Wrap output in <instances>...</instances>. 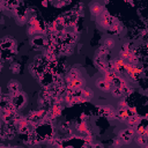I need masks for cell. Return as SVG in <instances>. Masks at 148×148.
<instances>
[{
    "instance_id": "cell-1",
    "label": "cell",
    "mask_w": 148,
    "mask_h": 148,
    "mask_svg": "<svg viewBox=\"0 0 148 148\" xmlns=\"http://www.w3.org/2000/svg\"><path fill=\"white\" fill-rule=\"evenodd\" d=\"M28 102V96L25 95V92H23L22 90L18 92H13V97H12V103L14 104V106L20 111L21 109H23L27 105Z\"/></svg>"
},
{
    "instance_id": "cell-2",
    "label": "cell",
    "mask_w": 148,
    "mask_h": 148,
    "mask_svg": "<svg viewBox=\"0 0 148 148\" xmlns=\"http://www.w3.org/2000/svg\"><path fill=\"white\" fill-rule=\"evenodd\" d=\"M0 43H1V50H3V51H9L12 47L17 45L16 39L13 38L12 36H5V37L0 38Z\"/></svg>"
},
{
    "instance_id": "cell-3",
    "label": "cell",
    "mask_w": 148,
    "mask_h": 148,
    "mask_svg": "<svg viewBox=\"0 0 148 148\" xmlns=\"http://www.w3.org/2000/svg\"><path fill=\"white\" fill-rule=\"evenodd\" d=\"M95 84H96V87H97L99 90H102V91H110L111 88H112V82L109 81V80H106V79H104V77L97 79V80L95 81Z\"/></svg>"
},
{
    "instance_id": "cell-4",
    "label": "cell",
    "mask_w": 148,
    "mask_h": 148,
    "mask_svg": "<svg viewBox=\"0 0 148 148\" xmlns=\"http://www.w3.org/2000/svg\"><path fill=\"white\" fill-rule=\"evenodd\" d=\"M89 9H90L91 16L98 17V16L102 14V12L105 9V7H104L102 3H99V2H91V3L89 5Z\"/></svg>"
},
{
    "instance_id": "cell-5",
    "label": "cell",
    "mask_w": 148,
    "mask_h": 148,
    "mask_svg": "<svg viewBox=\"0 0 148 148\" xmlns=\"http://www.w3.org/2000/svg\"><path fill=\"white\" fill-rule=\"evenodd\" d=\"M7 89L10 91V92H18L21 91L22 89V86H21V82H18L17 80H9L8 83H7Z\"/></svg>"
},
{
    "instance_id": "cell-6",
    "label": "cell",
    "mask_w": 148,
    "mask_h": 148,
    "mask_svg": "<svg viewBox=\"0 0 148 148\" xmlns=\"http://www.w3.org/2000/svg\"><path fill=\"white\" fill-rule=\"evenodd\" d=\"M44 39H45V36L36 35L31 38L30 43H31L32 46H38L39 49H44Z\"/></svg>"
},
{
    "instance_id": "cell-7",
    "label": "cell",
    "mask_w": 148,
    "mask_h": 148,
    "mask_svg": "<svg viewBox=\"0 0 148 148\" xmlns=\"http://www.w3.org/2000/svg\"><path fill=\"white\" fill-rule=\"evenodd\" d=\"M67 75H68L73 81L79 80L80 77H82V75H81V71L79 69V67H77V66L71 67V68L68 69V72H67Z\"/></svg>"
},
{
    "instance_id": "cell-8",
    "label": "cell",
    "mask_w": 148,
    "mask_h": 148,
    "mask_svg": "<svg viewBox=\"0 0 148 148\" xmlns=\"http://www.w3.org/2000/svg\"><path fill=\"white\" fill-rule=\"evenodd\" d=\"M128 82L127 80L123 76V75H118L112 80V87H118V88H124L125 86H127Z\"/></svg>"
},
{
    "instance_id": "cell-9",
    "label": "cell",
    "mask_w": 148,
    "mask_h": 148,
    "mask_svg": "<svg viewBox=\"0 0 148 148\" xmlns=\"http://www.w3.org/2000/svg\"><path fill=\"white\" fill-rule=\"evenodd\" d=\"M81 97H82V99H83L84 102L91 101L92 97H94V91H92V89H91V88H88V87H84V88L82 89V91H81Z\"/></svg>"
},
{
    "instance_id": "cell-10",
    "label": "cell",
    "mask_w": 148,
    "mask_h": 148,
    "mask_svg": "<svg viewBox=\"0 0 148 148\" xmlns=\"http://www.w3.org/2000/svg\"><path fill=\"white\" fill-rule=\"evenodd\" d=\"M59 50H60V56H71L73 52H74V47L69 44H61L59 46Z\"/></svg>"
},
{
    "instance_id": "cell-11",
    "label": "cell",
    "mask_w": 148,
    "mask_h": 148,
    "mask_svg": "<svg viewBox=\"0 0 148 148\" xmlns=\"http://www.w3.org/2000/svg\"><path fill=\"white\" fill-rule=\"evenodd\" d=\"M103 46L106 47V49H109V50H112V49L116 46V40H114L112 37H108V38L104 39Z\"/></svg>"
},
{
    "instance_id": "cell-12",
    "label": "cell",
    "mask_w": 148,
    "mask_h": 148,
    "mask_svg": "<svg viewBox=\"0 0 148 148\" xmlns=\"http://www.w3.org/2000/svg\"><path fill=\"white\" fill-rule=\"evenodd\" d=\"M110 52H111V50H109V49H106L104 46H99L97 49V51H96V56H101V57L106 58V56H109Z\"/></svg>"
},
{
    "instance_id": "cell-13",
    "label": "cell",
    "mask_w": 148,
    "mask_h": 148,
    "mask_svg": "<svg viewBox=\"0 0 148 148\" xmlns=\"http://www.w3.org/2000/svg\"><path fill=\"white\" fill-rule=\"evenodd\" d=\"M111 91V96L114 97V98H121L124 95H123V91H121V88H118V87H112V89L110 90Z\"/></svg>"
},
{
    "instance_id": "cell-14",
    "label": "cell",
    "mask_w": 148,
    "mask_h": 148,
    "mask_svg": "<svg viewBox=\"0 0 148 148\" xmlns=\"http://www.w3.org/2000/svg\"><path fill=\"white\" fill-rule=\"evenodd\" d=\"M50 110L52 111V113L54 114V117H59L61 114V110H62V105H52L50 108Z\"/></svg>"
},
{
    "instance_id": "cell-15",
    "label": "cell",
    "mask_w": 148,
    "mask_h": 148,
    "mask_svg": "<svg viewBox=\"0 0 148 148\" xmlns=\"http://www.w3.org/2000/svg\"><path fill=\"white\" fill-rule=\"evenodd\" d=\"M128 108V103H127V101L126 99H121V101H119L118 102V105H117V111H124V110H126Z\"/></svg>"
},
{
    "instance_id": "cell-16",
    "label": "cell",
    "mask_w": 148,
    "mask_h": 148,
    "mask_svg": "<svg viewBox=\"0 0 148 148\" xmlns=\"http://www.w3.org/2000/svg\"><path fill=\"white\" fill-rule=\"evenodd\" d=\"M15 21H16V23H17L18 25H24V24L27 23V21H28L27 14H25V15H18V16H16V17H15Z\"/></svg>"
},
{
    "instance_id": "cell-17",
    "label": "cell",
    "mask_w": 148,
    "mask_h": 148,
    "mask_svg": "<svg viewBox=\"0 0 148 148\" xmlns=\"http://www.w3.org/2000/svg\"><path fill=\"white\" fill-rule=\"evenodd\" d=\"M9 69L13 72V73H20V71H21V65L18 64V62H16V61H14V62H12L10 64V66H9Z\"/></svg>"
},
{
    "instance_id": "cell-18",
    "label": "cell",
    "mask_w": 148,
    "mask_h": 148,
    "mask_svg": "<svg viewBox=\"0 0 148 148\" xmlns=\"http://www.w3.org/2000/svg\"><path fill=\"white\" fill-rule=\"evenodd\" d=\"M123 145V142L120 141V139L119 138H116V139H113V141H112V147H114V148H120V146Z\"/></svg>"
},
{
    "instance_id": "cell-19",
    "label": "cell",
    "mask_w": 148,
    "mask_h": 148,
    "mask_svg": "<svg viewBox=\"0 0 148 148\" xmlns=\"http://www.w3.org/2000/svg\"><path fill=\"white\" fill-rule=\"evenodd\" d=\"M81 148H91V146H89V145H84V143H83V146H82Z\"/></svg>"
},
{
    "instance_id": "cell-20",
    "label": "cell",
    "mask_w": 148,
    "mask_h": 148,
    "mask_svg": "<svg viewBox=\"0 0 148 148\" xmlns=\"http://www.w3.org/2000/svg\"><path fill=\"white\" fill-rule=\"evenodd\" d=\"M42 5H43V6H47V1H43Z\"/></svg>"
},
{
    "instance_id": "cell-21",
    "label": "cell",
    "mask_w": 148,
    "mask_h": 148,
    "mask_svg": "<svg viewBox=\"0 0 148 148\" xmlns=\"http://www.w3.org/2000/svg\"><path fill=\"white\" fill-rule=\"evenodd\" d=\"M0 109H1V106H0Z\"/></svg>"
}]
</instances>
